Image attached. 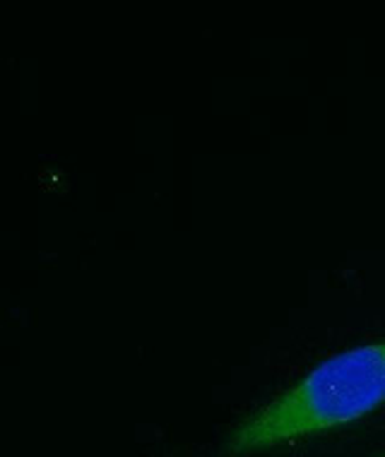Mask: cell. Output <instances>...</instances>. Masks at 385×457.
<instances>
[{
    "label": "cell",
    "mask_w": 385,
    "mask_h": 457,
    "mask_svg": "<svg viewBox=\"0 0 385 457\" xmlns=\"http://www.w3.org/2000/svg\"><path fill=\"white\" fill-rule=\"evenodd\" d=\"M385 403V342L318 363L231 436L229 453H253L366 417Z\"/></svg>",
    "instance_id": "obj_1"
}]
</instances>
